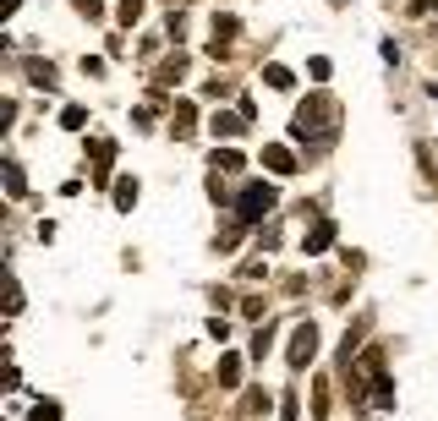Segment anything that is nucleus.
<instances>
[{
  "mask_svg": "<svg viewBox=\"0 0 438 421\" xmlns=\"http://www.w3.org/2000/svg\"><path fill=\"white\" fill-rule=\"evenodd\" d=\"M241 126H247V115H214V121H209V132H214V142H219V137H236Z\"/></svg>",
  "mask_w": 438,
  "mask_h": 421,
  "instance_id": "6",
  "label": "nucleus"
},
{
  "mask_svg": "<svg viewBox=\"0 0 438 421\" xmlns=\"http://www.w3.org/2000/svg\"><path fill=\"white\" fill-rule=\"evenodd\" d=\"M274 186H263V181H252L247 192H241V203H236V213H241V224H258L263 213H274Z\"/></svg>",
  "mask_w": 438,
  "mask_h": 421,
  "instance_id": "2",
  "label": "nucleus"
},
{
  "mask_svg": "<svg viewBox=\"0 0 438 421\" xmlns=\"http://www.w3.org/2000/svg\"><path fill=\"white\" fill-rule=\"evenodd\" d=\"M115 203L132 208V203H137V181H115Z\"/></svg>",
  "mask_w": 438,
  "mask_h": 421,
  "instance_id": "10",
  "label": "nucleus"
},
{
  "mask_svg": "<svg viewBox=\"0 0 438 421\" xmlns=\"http://www.w3.org/2000/svg\"><path fill=\"white\" fill-rule=\"evenodd\" d=\"M143 17V0H121V22H137Z\"/></svg>",
  "mask_w": 438,
  "mask_h": 421,
  "instance_id": "15",
  "label": "nucleus"
},
{
  "mask_svg": "<svg viewBox=\"0 0 438 421\" xmlns=\"http://www.w3.org/2000/svg\"><path fill=\"white\" fill-rule=\"evenodd\" d=\"M241 164H247V159H241L236 148H219V153H214V170H225V175H236Z\"/></svg>",
  "mask_w": 438,
  "mask_h": 421,
  "instance_id": "7",
  "label": "nucleus"
},
{
  "mask_svg": "<svg viewBox=\"0 0 438 421\" xmlns=\"http://www.w3.org/2000/svg\"><path fill=\"white\" fill-rule=\"evenodd\" d=\"M28 71H33V82H39V88H55V71H50V66H39V61H33Z\"/></svg>",
  "mask_w": 438,
  "mask_h": 421,
  "instance_id": "13",
  "label": "nucleus"
},
{
  "mask_svg": "<svg viewBox=\"0 0 438 421\" xmlns=\"http://www.w3.org/2000/svg\"><path fill=\"white\" fill-rule=\"evenodd\" d=\"M22 186H28V181H22V170H17V164H6V192H11V197H22Z\"/></svg>",
  "mask_w": 438,
  "mask_h": 421,
  "instance_id": "11",
  "label": "nucleus"
},
{
  "mask_svg": "<svg viewBox=\"0 0 438 421\" xmlns=\"http://www.w3.org/2000/svg\"><path fill=\"white\" fill-rule=\"evenodd\" d=\"M263 77H269V88H291V71H285V66H269Z\"/></svg>",
  "mask_w": 438,
  "mask_h": 421,
  "instance_id": "12",
  "label": "nucleus"
},
{
  "mask_svg": "<svg viewBox=\"0 0 438 421\" xmlns=\"http://www.w3.org/2000/svg\"><path fill=\"white\" fill-rule=\"evenodd\" d=\"M329 241H334V224H329V219H318V224H312V235H307V257H318Z\"/></svg>",
  "mask_w": 438,
  "mask_h": 421,
  "instance_id": "5",
  "label": "nucleus"
},
{
  "mask_svg": "<svg viewBox=\"0 0 438 421\" xmlns=\"http://www.w3.org/2000/svg\"><path fill=\"white\" fill-rule=\"evenodd\" d=\"M263 164H269V170H274V175H291V170H296L291 148H280V142H274V148H263Z\"/></svg>",
  "mask_w": 438,
  "mask_h": 421,
  "instance_id": "4",
  "label": "nucleus"
},
{
  "mask_svg": "<svg viewBox=\"0 0 438 421\" xmlns=\"http://www.w3.org/2000/svg\"><path fill=\"white\" fill-rule=\"evenodd\" d=\"M77 11H82V17H104V6H99V0H72Z\"/></svg>",
  "mask_w": 438,
  "mask_h": 421,
  "instance_id": "16",
  "label": "nucleus"
},
{
  "mask_svg": "<svg viewBox=\"0 0 438 421\" xmlns=\"http://www.w3.org/2000/svg\"><path fill=\"white\" fill-rule=\"evenodd\" d=\"M170 126H175V137H192V104H175V121Z\"/></svg>",
  "mask_w": 438,
  "mask_h": 421,
  "instance_id": "8",
  "label": "nucleus"
},
{
  "mask_svg": "<svg viewBox=\"0 0 438 421\" xmlns=\"http://www.w3.org/2000/svg\"><path fill=\"white\" fill-rule=\"evenodd\" d=\"M236 378H241V361H236V355H225V361H219V383H225V389H236Z\"/></svg>",
  "mask_w": 438,
  "mask_h": 421,
  "instance_id": "9",
  "label": "nucleus"
},
{
  "mask_svg": "<svg viewBox=\"0 0 438 421\" xmlns=\"http://www.w3.org/2000/svg\"><path fill=\"white\" fill-rule=\"evenodd\" d=\"M291 137L296 142H329L334 137V99H312V104H301L296 110V121H291Z\"/></svg>",
  "mask_w": 438,
  "mask_h": 421,
  "instance_id": "1",
  "label": "nucleus"
},
{
  "mask_svg": "<svg viewBox=\"0 0 438 421\" xmlns=\"http://www.w3.org/2000/svg\"><path fill=\"white\" fill-rule=\"evenodd\" d=\"M312 355H318V329H312V323H301V329L291 334V366H307Z\"/></svg>",
  "mask_w": 438,
  "mask_h": 421,
  "instance_id": "3",
  "label": "nucleus"
},
{
  "mask_svg": "<svg viewBox=\"0 0 438 421\" xmlns=\"http://www.w3.org/2000/svg\"><path fill=\"white\" fill-rule=\"evenodd\" d=\"M82 121H88V115H82L77 104H72V110H66V115H61V126H66V132H82Z\"/></svg>",
  "mask_w": 438,
  "mask_h": 421,
  "instance_id": "14",
  "label": "nucleus"
}]
</instances>
